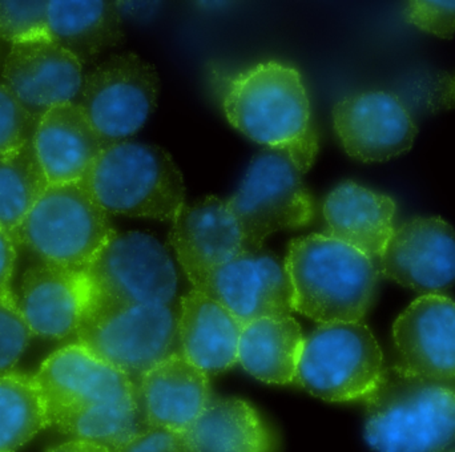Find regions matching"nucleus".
I'll use <instances>...</instances> for the list:
<instances>
[{"label": "nucleus", "instance_id": "obj_1", "mask_svg": "<svg viewBox=\"0 0 455 452\" xmlns=\"http://www.w3.org/2000/svg\"><path fill=\"white\" fill-rule=\"evenodd\" d=\"M51 427L115 450L146 429L132 379L74 344L50 355L35 374Z\"/></svg>", "mask_w": 455, "mask_h": 452}, {"label": "nucleus", "instance_id": "obj_2", "mask_svg": "<svg viewBox=\"0 0 455 452\" xmlns=\"http://www.w3.org/2000/svg\"><path fill=\"white\" fill-rule=\"evenodd\" d=\"M212 80L233 128L267 148L285 152L302 172L312 168L318 133L296 67L269 60L233 74L215 69Z\"/></svg>", "mask_w": 455, "mask_h": 452}, {"label": "nucleus", "instance_id": "obj_3", "mask_svg": "<svg viewBox=\"0 0 455 452\" xmlns=\"http://www.w3.org/2000/svg\"><path fill=\"white\" fill-rule=\"evenodd\" d=\"M283 265L291 309L320 325L363 322L381 277L374 259L328 234L291 241Z\"/></svg>", "mask_w": 455, "mask_h": 452}, {"label": "nucleus", "instance_id": "obj_4", "mask_svg": "<svg viewBox=\"0 0 455 452\" xmlns=\"http://www.w3.org/2000/svg\"><path fill=\"white\" fill-rule=\"evenodd\" d=\"M365 438L377 452H440L455 442V381L385 369L365 400Z\"/></svg>", "mask_w": 455, "mask_h": 452}, {"label": "nucleus", "instance_id": "obj_5", "mask_svg": "<svg viewBox=\"0 0 455 452\" xmlns=\"http://www.w3.org/2000/svg\"><path fill=\"white\" fill-rule=\"evenodd\" d=\"M82 183L108 215L173 221L186 207L180 170L165 149L152 144L106 147Z\"/></svg>", "mask_w": 455, "mask_h": 452}, {"label": "nucleus", "instance_id": "obj_6", "mask_svg": "<svg viewBox=\"0 0 455 452\" xmlns=\"http://www.w3.org/2000/svg\"><path fill=\"white\" fill-rule=\"evenodd\" d=\"M108 216L83 183L50 186L13 240L42 264L85 270L116 233Z\"/></svg>", "mask_w": 455, "mask_h": 452}, {"label": "nucleus", "instance_id": "obj_7", "mask_svg": "<svg viewBox=\"0 0 455 452\" xmlns=\"http://www.w3.org/2000/svg\"><path fill=\"white\" fill-rule=\"evenodd\" d=\"M385 369L381 347L365 323H321L305 337L294 384L325 402H365Z\"/></svg>", "mask_w": 455, "mask_h": 452}, {"label": "nucleus", "instance_id": "obj_8", "mask_svg": "<svg viewBox=\"0 0 455 452\" xmlns=\"http://www.w3.org/2000/svg\"><path fill=\"white\" fill-rule=\"evenodd\" d=\"M179 312L180 304L91 306L75 342L133 381L179 352Z\"/></svg>", "mask_w": 455, "mask_h": 452}, {"label": "nucleus", "instance_id": "obj_9", "mask_svg": "<svg viewBox=\"0 0 455 452\" xmlns=\"http://www.w3.org/2000/svg\"><path fill=\"white\" fill-rule=\"evenodd\" d=\"M84 272L92 290L91 306L175 304L172 257L147 233H115Z\"/></svg>", "mask_w": 455, "mask_h": 452}, {"label": "nucleus", "instance_id": "obj_10", "mask_svg": "<svg viewBox=\"0 0 455 452\" xmlns=\"http://www.w3.org/2000/svg\"><path fill=\"white\" fill-rule=\"evenodd\" d=\"M160 79L133 52L109 56L88 72L76 103L107 147L138 133L156 108Z\"/></svg>", "mask_w": 455, "mask_h": 452}, {"label": "nucleus", "instance_id": "obj_11", "mask_svg": "<svg viewBox=\"0 0 455 452\" xmlns=\"http://www.w3.org/2000/svg\"><path fill=\"white\" fill-rule=\"evenodd\" d=\"M299 165L285 152L265 148L251 160L245 178L227 200L254 249L273 233L299 229L313 218V200Z\"/></svg>", "mask_w": 455, "mask_h": 452}, {"label": "nucleus", "instance_id": "obj_12", "mask_svg": "<svg viewBox=\"0 0 455 452\" xmlns=\"http://www.w3.org/2000/svg\"><path fill=\"white\" fill-rule=\"evenodd\" d=\"M188 280L195 290L223 305L243 325L293 312L285 265L265 248L246 251Z\"/></svg>", "mask_w": 455, "mask_h": 452}, {"label": "nucleus", "instance_id": "obj_13", "mask_svg": "<svg viewBox=\"0 0 455 452\" xmlns=\"http://www.w3.org/2000/svg\"><path fill=\"white\" fill-rule=\"evenodd\" d=\"M342 148L361 163H384L411 151L419 128L405 104L387 91L345 96L333 108Z\"/></svg>", "mask_w": 455, "mask_h": 452}, {"label": "nucleus", "instance_id": "obj_14", "mask_svg": "<svg viewBox=\"0 0 455 452\" xmlns=\"http://www.w3.org/2000/svg\"><path fill=\"white\" fill-rule=\"evenodd\" d=\"M3 84L35 117L61 104L76 103L83 64L48 32L11 44L3 66Z\"/></svg>", "mask_w": 455, "mask_h": 452}, {"label": "nucleus", "instance_id": "obj_15", "mask_svg": "<svg viewBox=\"0 0 455 452\" xmlns=\"http://www.w3.org/2000/svg\"><path fill=\"white\" fill-rule=\"evenodd\" d=\"M379 275L417 293L455 285V230L441 218H413L395 226L377 259Z\"/></svg>", "mask_w": 455, "mask_h": 452}, {"label": "nucleus", "instance_id": "obj_16", "mask_svg": "<svg viewBox=\"0 0 455 452\" xmlns=\"http://www.w3.org/2000/svg\"><path fill=\"white\" fill-rule=\"evenodd\" d=\"M393 366L421 378L455 381V301L424 294L393 326Z\"/></svg>", "mask_w": 455, "mask_h": 452}, {"label": "nucleus", "instance_id": "obj_17", "mask_svg": "<svg viewBox=\"0 0 455 452\" xmlns=\"http://www.w3.org/2000/svg\"><path fill=\"white\" fill-rule=\"evenodd\" d=\"M16 298L32 336L64 341L76 337L92 290L84 270L40 264L26 270Z\"/></svg>", "mask_w": 455, "mask_h": 452}, {"label": "nucleus", "instance_id": "obj_18", "mask_svg": "<svg viewBox=\"0 0 455 452\" xmlns=\"http://www.w3.org/2000/svg\"><path fill=\"white\" fill-rule=\"evenodd\" d=\"M144 426L186 432L207 408L208 374L180 352L133 379Z\"/></svg>", "mask_w": 455, "mask_h": 452}, {"label": "nucleus", "instance_id": "obj_19", "mask_svg": "<svg viewBox=\"0 0 455 452\" xmlns=\"http://www.w3.org/2000/svg\"><path fill=\"white\" fill-rule=\"evenodd\" d=\"M170 242L187 277L257 250L228 202L215 196L186 205L172 221Z\"/></svg>", "mask_w": 455, "mask_h": 452}, {"label": "nucleus", "instance_id": "obj_20", "mask_svg": "<svg viewBox=\"0 0 455 452\" xmlns=\"http://www.w3.org/2000/svg\"><path fill=\"white\" fill-rule=\"evenodd\" d=\"M32 146L50 186L82 183L107 147L77 103L45 112L37 123Z\"/></svg>", "mask_w": 455, "mask_h": 452}, {"label": "nucleus", "instance_id": "obj_21", "mask_svg": "<svg viewBox=\"0 0 455 452\" xmlns=\"http://www.w3.org/2000/svg\"><path fill=\"white\" fill-rule=\"evenodd\" d=\"M323 215L325 234L377 262L395 232L397 205L387 194L345 181L326 196Z\"/></svg>", "mask_w": 455, "mask_h": 452}, {"label": "nucleus", "instance_id": "obj_22", "mask_svg": "<svg viewBox=\"0 0 455 452\" xmlns=\"http://www.w3.org/2000/svg\"><path fill=\"white\" fill-rule=\"evenodd\" d=\"M243 328L223 305L194 289L180 301L179 352L208 376L224 373L238 363Z\"/></svg>", "mask_w": 455, "mask_h": 452}, {"label": "nucleus", "instance_id": "obj_23", "mask_svg": "<svg viewBox=\"0 0 455 452\" xmlns=\"http://www.w3.org/2000/svg\"><path fill=\"white\" fill-rule=\"evenodd\" d=\"M119 4L107 0L48 2V34L80 63H90L124 42Z\"/></svg>", "mask_w": 455, "mask_h": 452}, {"label": "nucleus", "instance_id": "obj_24", "mask_svg": "<svg viewBox=\"0 0 455 452\" xmlns=\"http://www.w3.org/2000/svg\"><path fill=\"white\" fill-rule=\"evenodd\" d=\"M304 341L301 326L291 315L251 321L241 333L238 363L264 384H294Z\"/></svg>", "mask_w": 455, "mask_h": 452}, {"label": "nucleus", "instance_id": "obj_25", "mask_svg": "<svg viewBox=\"0 0 455 452\" xmlns=\"http://www.w3.org/2000/svg\"><path fill=\"white\" fill-rule=\"evenodd\" d=\"M194 452H275V437L259 411L238 398H218L187 430Z\"/></svg>", "mask_w": 455, "mask_h": 452}, {"label": "nucleus", "instance_id": "obj_26", "mask_svg": "<svg viewBox=\"0 0 455 452\" xmlns=\"http://www.w3.org/2000/svg\"><path fill=\"white\" fill-rule=\"evenodd\" d=\"M51 427L35 376L10 371L0 376V452H18Z\"/></svg>", "mask_w": 455, "mask_h": 452}, {"label": "nucleus", "instance_id": "obj_27", "mask_svg": "<svg viewBox=\"0 0 455 452\" xmlns=\"http://www.w3.org/2000/svg\"><path fill=\"white\" fill-rule=\"evenodd\" d=\"M48 186L32 141L0 157V229L13 237Z\"/></svg>", "mask_w": 455, "mask_h": 452}, {"label": "nucleus", "instance_id": "obj_28", "mask_svg": "<svg viewBox=\"0 0 455 452\" xmlns=\"http://www.w3.org/2000/svg\"><path fill=\"white\" fill-rule=\"evenodd\" d=\"M48 2L44 0H0V40L13 43L47 29Z\"/></svg>", "mask_w": 455, "mask_h": 452}, {"label": "nucleus", "instance_id": "obj_29", "mask_svg": "<svg viewBox=\"0 0 455 452\" xmlns=\"http://www.w3.org/2000/svg\"><path fill=\"white\" fill-rule=\"evenodd\" d=\"M32 337L19 309L18 298H0V376L13 371Z\"/></svg>", "mask_w": 455, "mask_h": 452}, {"label": "nucleus", "instance_id": "obj_30", "mask_svg": "<svg viewBox=\"0 0 455 452\" xmlns=\"http://www.w3.org/2000/svg\"><path fill=\"white\" fill-rule=\"evenodd\" d=\"M39 120L35 119L16 96L0 84V157L18 151L32 141Z\"/></svg>", "mask_w": 455, "mask_h": 452}, {"label": "nucleus", "instance_id": "obj_31", "mask_svg": "<svg viewBox=\"0 0 455 452\" xmlns=\"http://www.w3.org/2000/svg\"><path fill=\"white\" fill-rule=\"evenodd\" d=\"M406 23L441 39H451L455 32V0H411L403 13Z\"/></svg>", "mask_w": 455, "mask_h": 452}, {"label": "nucleus", "instance_id": "obj_32", "mask_svg": "<svg viewBox=\"0 0 455 452\" xmlns=\"http://www.w3.org/2000/svg\"><path fill=\"white\" fill-rule=\"evenodd\" d=\"M114 452H194L184 432L147 427Z\"/></svg>", "mask_w": 455, "mask_h": 452}, {"label": "nucleus", "instance_id": "obj_33", "mask_svg": "<svg viewBox=\"0 0 455 452\" xmlns=\"http://www.w3.org/2000/svg\"><path fill=\"white\" fill-rule=\"evenodd\" d=\"M16 246L12 235L0 229V298L15 296L11 282L15 273Z\"/></svg>", "mask_w": 455, "mask_h": 452}, {"label": "nucleus", "instance_id": "obj_34", "mask_svg": "<svg viewBox=\"0 0 455 452\" xmlns=\"http://www.w3.org/2000/svg\"><path fill=\"white\" fill-rule=\"evenodd\" d=\"M429 104L435 111H445L455 107V75L448 80H440V87L433 91Z\"/></svg>", "mask_w": 455, "mask_h": 452}, {"label": "nucleus", "instance_id": "obj_35", "mask_svg": "<svg viewBox=\"0 0 455 452\" xmlns=\"http://www.w3.org/2000/svg\"><path fill=\"white\" fill-rule=\"evenodd\" d=\"M47 452H114L100 443L84 440H71L51 448Z\"/></svg>", "mask_w": 455, "mask_h": 452}, {"label": "nucleus", "instance_id": "obj_36", "mask_svg": "<svg viewBox=\"0 0 455 452\" xmlns=\"http://www.w3.org/2000/svg\"><path fill=\"white\" fill-rule=\"evenodd\" d=\"M440 452H455V446H453V448L451 446V448H445V450Z\"/></svg>", "mask_w": 455, "mask_h": 452}]
</instances>
